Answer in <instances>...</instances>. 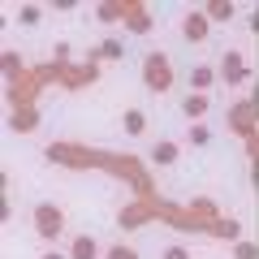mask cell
<instances>
[{
  "mask_svg": "<svg viewBox=\"0 0 259 259\" xmlns=\"http://www.w3.org/2000/svg\"><path fill=\"white\" fill-rule=\"evenodd\" d=\"M143 78H147V87L156 95H164L168 87H173V69H168V56L164 52H147V61H143Z\"/></svg>",
  "mask_w": 259,
  "mask_h": 259,
  "instance_id": "6da1fadb",
  "label": "cell"
},
{
  "mask_svg": "<svg viewBox=\"0 0 259 259\" xmlns=\"http://www.w3.org/2000/svg\"><path fill=\"white\" fill-rule=\"evenodd\" d=\"M182 35L190 39V44H203L207 39V13H186L182 18Z\"/></svg>",
  "mask_w": 259,
  "mask_h": 259,
  "instance_id": "277c9868",
  "label": "cell"
},
{
  "mask_svg": "<svg viewBox=\"0 0 259 259\" xmlns=\"http://www.w3.org/2000/svg\"><path fill=\"white\" fill-rule=\"evenodd\" d=\"M108 259H139V255H134L130 246H121V242H117V246H108Z\"/></svg>",
  "mask_w": 259,
  "mask_h": 259,
  "instance_id": "d6986e66",
  "label": "cell"
},
{
  "mask_svg": "<svg viewBox=\"0 0 259 259\" xmlns=\"http://www.w3.org/2000/svg\"><path fill=\"white\" fill-rule=\"evenodd\" d=\"M164 259H190V250H186V246H168Z\"/></svg>",
  "mask_w": 259,
  "mask_h": 259,
  "instance_id": "ffe728a7",
  "label": "cell"
},
{
  "mask_svg": "<svg viewBox=\"0 0 259 259\" xmlns=\"http://www.w3.org/2000/svg\"><path fill=\"white\" fill-rule=\"evenodd\" d=\"M125 26L134 30V35H147V30H151V18L139 9V5H130V13H125Z\"/></svg>",
  "mask_w": 259,
  "mask_h": 259,
  "instance_id": "ba28073f",
  "label": "cell"
},
{
  "mask_svg": "<svg viewBox=\"0 0 259 259\" xmlns=\"http://www.w3.org/2000/svg\"><path fill=\"white\" fill-rule=\"evenodd\" d=\"M30 216H35V233H39V238L52 242V238H61V233H65V212L56 203H35V212H30Z\"/></svg>",
  "mask_w": 259,
  "mask_h": 259,
  "instance_id": "7a4b0ae2",
  "label": "cell"
},
{
  "mask_svg": "<svg viewBox=\"0 0 259 259\" xmlns=\"http://www.w3.org/2000/svg\"><path fill=\"white\" fill-rule=\"evenodd\" d=\"M216 82V69H212V65H194V69H190V91L194 95H207V87H212Z\"/></svg>",
  "mask_w": 259,
  "mask_h": 259,
  "instance_id": "8992f818",
  "label": "cell"
},
{
  "mask_svg": "<svg viewBox=\"0 0 259 259\" xmlns=\"http://www.w3.org/2000/svg\"><path fill=\"white\" fill-rule=\"evenodd\" d=\"M250 30H255V35H259V5H255V9H250Z\"/></svg>",
  "mask_w": 259,
  "mask_h": 259,
  "instance_id": "44dd1931",
  "label": "cell"
},
{
  "mask_svg": "<svg viewBox=\"0 0 259 259\" xmlns=\"http://www.w3.org/2000/svg\"><path fill=\"white\" fill-rule=\"evenodd\" d=\"M95 56H100V61H121V44L117 39H104V44L95 48Z\"/></svg>",
  "mask_w": 259,
  "mask_h": 259,
  "instance_id": "9a60e30c",
  "label": "cell"
},
{
  "mask_svg": "<svg viewBox=\"0 0 259 259\" xmlns=\"http://www.w3.org/2000/svg\"><path fill=\"white\" fill-rule=\"evenodd\" d=\"M255 117H259V100H246V104H238V108H233V130L250 139V130H255Z\"/></svg>",
  "mask_w": 259,
  "mask_h": 259,
  "instance_id": "3957f363",
  "label": "cell"
},
{
  "mask_svg": "<svg viewBox=\"0 0 259 259\" xmlns=\"http://www.w3.org/2000/svg\"><path fill=\"white\" fill-rule=\"evenodd\" d=\"M69 259H100V246H95L91 233H78V238L69 242Z\"/></svg>",
  "mask_w": 259,
  "mask_h": 259,
  "instance_id": "5b68a950",
  "label": "cell"
},
{
  "mask_svg": "<svg viewBox=\"0 0 259 259\" xmlns=\"http://www.w3.org/2000/svg\"><path fill=\"white\" fill-rule=\"evenodd\" d=\"M233 259H259V246L255 242H233Z\"/></svg>",
  "mask_w": 259,
  "mask_h": 259,
  "instance_id": "e0dca14e",
  "label": "cell"
},
{
  "mask_svg": "<svg viewBox=\"0 0 259 259\" xmlns=\"http://www.w3.org/2000/svg\"><path fill=\"white\" fill-rule=\"evenodd\" d=\"M242 78H246V65H242L238 52H229L225 56V82H242Z\"/></svg>",
  "mask_w": 259,
  "mask_h": 259,
  "instance_id": "9c48e42d",
  "label": "cell"
},
{
  "mask_svg": "<svg viewBox=\"0 0 259 259\" xmlns=\"http://www.w3.org/2000/svg\"><path fill=\"white\" fill-rule=\"evenodd\" d=\"M212 233L216 238H229V242H242V225L238 221H212Z\"/></svg>",
  "mask_w": 259,
  "mask_h": 259,
  "instance_id": "7c38bea8",
  "label": "cell"
},
{
  "mask_svg": "<svg viewBox=\"0 0 259 259\" xmlns=\"http://www.w3.org/2000/svg\"><path fill=\"white\" fill-rule=\"evenodd\" d=\"M121 125H125V134H143V130H147V117H143V108H130L125 117H121Z\"/></svg>",
  "mask_w": 259,
  "mask_h": 259,
  "instance_id": "4fadbf2b",
  "label": "cell"
},
{
  "mask_svg": "<svg viewBox=\"0 0 259 259\" xmlns=\"http://www.w3.org/2000/svg\"><path fill=\"white\" fill-rule=\"evenodd\" d=\"M207 139H212V134H207V125H203V121H194V125H190V143H194V147H203Z\"/></svg>",
  "mask_w": 259,
  "mask_h": 259,
  "instance_id": "ac0fdd59",
  "label": "cell"
},
{
  "mask_svg": "<svg viewBox=\"0 0 259 259\" xmlns=\"http://www.w3.org/2000/svg\"><path fill=\"white\" fill-rule=\"evenodd\" d=\"M207 22H229L233 18V5H229V0H207Z\"/></svg>",
  "mask_w": 259,
  "mask_h": 259,
  "instance_id": "30bf717a",
  "label": "cell"
},
{
  "mask_svg": "<svg viewBox=\"0 0 259 259\" xmlns=\"http://www.w3.org/2000/svg\"><path fill=\"white\" fill-rule=\"evenodd\" d=\"M39 18H44V9H39V5H22V9H18V22H22V26H35Z\"/></svg>",
  "mask_w": 259,
  "mask_h": 259,
  "instance_id": "2e32d148",
  "label": "cell"
},
{
  "mask_svg": "<svg viewBox=\"0 0 259 259\" xmlns=\"http://www.w3.org/2000/svg\"><path fill=\"white\" fill-rule=\"evenodd\" d=\"M44 259H69V255H61V250H48V255Z\"/></svg>",
  "mask_w": 259,
  "mask_h": 259,
  "instance_id": "7402d4cb",
  "label": "cell"
},
{
  "mask_svg": "<svg viewBox=\"0 0 259 259\" xmlns=\"http://www.w3.org/2000/svg\"><path fill=\"white\" fill-rule=\"evenodd\" d=\"M182 112H186V117H190V125H194V121H203L207 117V95H186V100H182Z\"/></svg>",
  "mask_w": 259,
  "mask_h": 259,
  "instance_id": "52a82bcc",
  "label": "cell"
},
{
  "mask_svg": "<svg viewBox=\"0 0 259 259\" xmlns=\"http://www.w3.org/2000/svg\"><path fill=\"white\" fill-rule=\"evenodd\" d=\"M151 160H156V164H173L177 160V143H156V147H151Z\"/></svg>",
  "mask_w": 259,
  "mask_h": 259,
  "instance_id": "5bb4252c",
  "label": "cell"
},
{
  "mask_svg": "<svg viewBox=\"0 0 259 259\" xmlns=\"http://www.w3.org/2000/svg\"><path fill=\"white\" fill-rule=\"evenodd\" d=\"M9 125L18 130V134H30V130L39 125V121H35V108H18V112H13V121H9Z\"/></svg>",
  "mask_w": 259,
  "mask_h": 259,
  "instance_id": "8fae6325",
  "label": "cell"
}]
</instances>
